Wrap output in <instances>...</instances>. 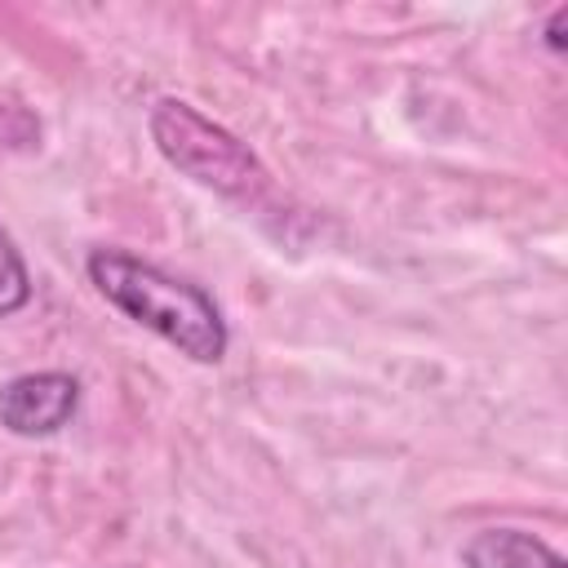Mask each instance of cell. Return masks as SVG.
I'll return each mask as SVG.
<instances>
[{
	"label": "cell",
	"instance_id": "obj_1",
	"mask_svg": "<svg viewBox=\"0 0 568 568\" xmlns=\"http://www.w3.org/2000/svg\"><path fill=\"white\" fill-rule=\"evenodd\" d=\"M84 266H89L93 288L115 311H124L133 324H142L155 337H164L169 346H178L186 359L217 364L226 355V342H231L226 320L200 284L178 280V275L160 271L155 262H142L124 248H93Z\"/></svg>",
	"mask_w": 568,
	"mask_h": 568
},
{
	"label": "cell",
	"instance_id": "obj_2",
	"mask_svg": "<svg viewBox=\"0 0 568 568\" xmlns=\"http://www.w3.org/2000/svg\"><path fill=\"white\" fill-rule=\"evenodd\" d=\"M151 138L160 146V155L182 169L186 178H195L200 186L244 204V209H262L275 200V182L262 169V160L222 124H213L209 115H200L191 102L182 98H160L151 106Z\"/></svg>",
	"mask_w": 568,
	"mask_h": 568
},
{
	"label": "cell",
	"instance_id": "obj_3",
	"mask_svg": "<svg viewBox=\"0 0 568 568\" xmlns=\"http://www.w3.org/2000/svg\"><path fill=\"white\" fill-rule=\"evenodd\" d=\"M80 408V382L71 373H22L0 386V426L13 435H53Z\"/></svg>",
	"mask_w": 568,
	"mask_h": 568
},
{
	"label": "cell",
	"instance_id": "obj_4",
	"mask_svg": "<svg viewBox=\"0 0 568 568\" xmlns=\"http://www.w3.org/2000/svg\"><path fill=\"white\" fill-rule=\"evenodd\" d=\"M466 568H568L559 550L524 528H484L462 546Z\"/></svg>",
	"mask_w": 568,
	"mask_h": 568
},
{
	"label": "cell",
	"instance_id": "obj_5",
	"mask_svg": "<svg viewBox=\"0 0 568 568\" xmlns=\"http://www.w3.org/2000/svg\"><path fill=\"white\" fill-rule=\"evenodd\" d=\"M27 302H31V271L13 248V240L0 231V315L22 311Z\"/></svg>",
	"mask_w": 568,
	"mask_h": 568
},
{
	"label": "cell",
	"instance_id": "obj_6",
	"mask_svg": "<svg viewBox=\"0 0 568 568\" xmlns=\"http://www.w3.org/2000/svg\"><path fill=\"white\" fill-rule=\"evenodd\" d=\"M40 138V120L9 93H0V146H31Z\"/></svg>",
	"mask_w": 568,
	"mask_h": 568
},
{
	"label": "cell",
	"instance_id": "obj_7",
	"mask_svg": "<svg viewBox=\"0 0 568 568\" xmlns=\"http://www.w3.org/2000/svg\"><path fill=\"white\" fill-rule=\"evenodd\" d=\"M564 18H568V9H555V13H550V27H546V36H550V49H564V36H559Z\"/></svg>",
	"mask_w": 568,
	"mask_h": 568
}]
</instances>
